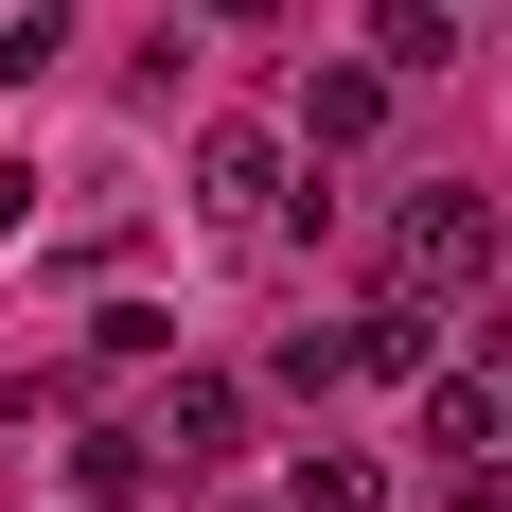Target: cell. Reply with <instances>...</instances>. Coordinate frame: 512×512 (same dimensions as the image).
I'll list each match as a JSON object with an SVG mask.
<instances>
[{"instance_id":"6da1fadb","label":"cell","mask_w":512,"mask_h":512,"mask_svg":"<svg viewBox=\"0 0 512 512\" xmlns=\"http://www.w3.org/2000/svg\"><path fill=\"white\" fill-rule=\"evenodd\" d=\"M495 248H512V230H495V195L424 177V195L389 212V301H424V318H442V301H477V283H495Z\"/></svg>"},{"instance_id":"7a4b0ae2","label":"cell","mask_w":512,"mask_h":512,"mask_svg":"<svg viewBox=\"0 0 512 512\" xmlns=\"http://www.w3.org/2000/svg\"><path fill=\"white\" fill-rule=\"evenodd\" d=\"M195 212L230 230V248H283V212H301V142H283V124H212V142H195Z\"/></svg>"},{"instance_id":"3957f363","label":"cell","mask_w":512,"mask_h":512,"mask_svg":"<svg viewBox=\"0 0 512 512\" xmlns=\"http://www.w3.org/2000/svg\"><path fill=\"white\" fill-rule=\"evenodd\" d=\"M424 460L460 477V460H512V371L495 354H442L424 371Z\"/></svg>"},{"instance_id":"277c9868","label":"cell","mask_w":512,"mask_h":512,"mask_svg":"<svg viewBox=\"0 0 512 512\" xmlns=\"http://www.w3.org/2000/svg\"><path fill=\"white\" fill-rule=\"evenodd\" d=\"M371 124H389V71H371V53H318L301 106H283V142H301V159H354Z\"/></svg>"},{"instance_id":"5b68a950","label":"cell","mask_w":512,"mask_h":512,"mask_svg":"<svg viewBox=\"0 0 512 512\" xmlns=\"http://www.w3.org/2000/svg\"><path fill=\"white\" fill-rule=\"evenodd\" d=\"M230 442H248V389H230V371H177V389H159V460L230 477Z\"/></svg>"},{"instance_id":"8992f818","label":"cell","mask_w":512,"mask_h":512,"mask_svg":"<svg viewBox=\"0 0 512 512\" xmlns=\"http://www.w3.org/2000/svg\"><path fill=\"white\" fill-rule=\"evenodd\" d=\"M371 71H460V0H371Z\"/></svg>"},{"instance_id":"52a82bcc","label":"cell","mask_w":512,"mask_h":512,"mask_svg":"<svg viewBox=\"0 0 512 512\" xmlns=\"http://www.w3.org/2000/svg\"><path fill=\"white\" fill-rule=\"evenodd\" d=\"M265 389H283V407H336V389H354V318H318V336H283V354H265Z\"/></svg>"},{"instance_id":"ba28073f","label":"cell","mask_w":512,"mask_h":512,"mask_svg":"<svg viewBox=\"0 0 512 512\" xmlns=\"http://www.w3.org/2000/svg\"><path fill=\"white\" fill-rule=\"evenodd\" d=\"M442 512H512V460H460V477H442Z\"/></svg>"},{"instance_id":"9c48e42d","label":"cell","mask_w":512,"mask_h":512,"mask_svg":"<svg viewBox=\"0 0 512 512\" xmlns=\"http://www.w3.org/2000/svg\"><path fill=\"white\" fill-rule=\"evenodd\" d=\"M212 18H265V0H212Z\"/></svg>"}]
</instances>
